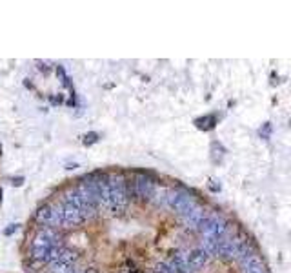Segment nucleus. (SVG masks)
Instances as JSON below:
<instances>
[{"mask_svg":"<svg viewBox=\"0 0 291 273\" xmlns=\"http://www.w3.org/2000/svg\"><path fill=\"white\" fill-rule=\"evenodd\" d=\"M213 122H215V117H204V118H199V120H197V126L204 128V130H209V128L213 126Z\"/></svg>","mask_w":291,"mask_h":273,"instance_id":"ddd939ff","label":"nucleus"},{"mask_svg":"<svg viewBox=\"0 0 291 273\" xmlns=\"http://www.w3.org/2000/svg\"><path fill=\"white\" fill-rule=\"evenodd\" d=\"M35 219L44 228H53L57 230L62 226V206H53V204H44L37 209Z\"/></svg>","mask_w":291,"mask_h":273,"instance_id":"423d86ee","label":"nucleus"},{"mask_svg":"<svg viewBox=\"0 0 291 273\" xmlns=\"http://www.w3.org/2000/svg\"><path fill=\"white\" fill-rule=\"evenodd\" d=\"M206 215H204V208L202 206H197L193 211H189L184 217V221H186V224L189 226V228H199L200 226V222H202V219H204Z\"/></svg>","mask_w":291,"mask_h":273,"instance_id":"1a4fd4ad","label":"nucleus"},{"mask_svg":"<svg viewBox=\"0 0 291 273\" xmlns=\"http://www.w3.org/2000/svg\"><path fill=\"white\" fill-rule=\"evenodd\" d=\"M108 188H109V209L113 213H122L130 204L131 188L126 175L111 173L108 175Z\"/></svg>","mask_w":291,"mask_h":273,"instance_id":"f257e3e1","label":"nucleus"},{"mask_svg":"<svg viewBox=\"0 0 291 273\" xmlns=\"http://www.w3.org/2000/svg\"><path fill=\"white\" fill-rule=\"evenodd\" d=\"M77 260V253L73 252V250H70V248H60V252H58V260L57 262H60V264H68V266H73V262Z\"/></svg>","mask_w":291,"mask_h":273,"instance_id":"9b49d317","label":"nucleus"},{"mask_svg":"<svg viewBox=\"0 0 291 273\" xmlns=\"http://www.w3.org/2000/svg\"><path fill=\"white\" fill-rule=\"evenodd\" d=\"M60 244V237H58L57 230L53 228H42L39 233L35 235L33 242H31V257L42 264H46V255L49 250Z\"/></svg>","mask_w":291,"mask_h":273,"instance_id":"f03ea898","label":"nucleus"},{"mask_svg":"<svg viewBox=\"0 0 291 273\" xmlns=\"http://www.w3.org/2000/svg\"><path fill=\"white\" fill-rule=\"evenodd\" d=\"M133 193L142 202H149L153 200L156 193V182L151 175L148 173H137L135 180H133Z\"/></svg>","mask_w":291,"mask_h":273,"instance_id":"39448f33","label":"nucleus"},{"mask_svg":"<svg viewBox=\"0 0 291 273\" xmlns=\"http://www.w3.org/2000/svg\"><path fill=\"white\" fill-rule=\"evenodd\" d=\"M13 184H17V186H20V184H22V178H17V180H13Z\"/></svg>","mask_w":291,"mask_h":273,"instance_id":"a211bd4d","label":"nucleus"},{"mask_svg":"<svg viewBox=\"0 0 291 273\" xmlns=\"http://www.w3.org/2000/svg\"><path fill=\"white\" fill-rule=\"evenodd\" d=\"M17 230H18V224H11V228H8V230H6V235H11L13 231H17Z\"/></svg>","mask_w":291,"mask_h":273,"instance_id":"f3484780","label":"nucleus"},{"mask_svg":"<svg viewBox=\"0 0 291 273\" xmlns=\"http://www.w3.org/2000/svg\"><path fill=\"white\" fill-rule=\"evenodd\" d=\"M155 273H175V269L170 266V262H158L155 266Z\"/></svg>","mask_w":291,"mask_h":273,"instance_id":"4468645a","label":"nucleus"},{"mask_svg":"<svg viewBox=\"0 0 291 273\" xmlns=\"http://www.w3.org/2000/svg\"><path fill=\"white\" fill-rule=\"evenodd\" d=\"M166 202L170 206L173 211L180 213L186 217L187 213L193 211V209L199 206V204L193 200V197L189 193H186L184 190H171L168 191V195H166Z\"/></svg>","mask_w":291,"mask_h":273,"instance_id":"20e7f679","label":"nucleus"},{"mask_svg":"<svg viewBox=\"0 0 291 273\" xmlns=\"http://www.w3.org/2000/svg\"><path fill=\"white\" fill-rule=\"evenodd\" d=\"M208 260H209V255L204 248H195L191 252H187V266H189L191 271L204 268V266L208 264Z\"/></svg>","mask_w":291,"mask_h":273,"instance_id":"6e6552de","label":"nucleus"},{"mask_svg":"<svg viewBox=\"0 0 291 273\" xmlns=\"http://www.w3.org/2000/svg\"><path fill=\"white\" fill-rule=\"evenodd\" d=\"M199 230L204 235V240H222L230 231V222L218 215H209L202 219Z\"/></svg>","mask_w":291,"mask_h":273,"instance_id":"7ed1b4c3","label":"nucleus"},{"mask_svg":"<svg viewBox=\"0 0 291 273\" xmlns=\"http://www.w3.org/2000/svg\"><path fill=\"white\" fill-rule=\"evenodd\" d=\"M84 221H87L80 209L73 208L71 204H62V226L64 228H73V226L82 224Z\"/></svg>","mask_w":291,"mask_h":273,"instance_id":"0eeeda50","label":"nucleus"},{"mask_svg":"<svg viewBox=\"0 0 291 273\" xmlns=\"http://www.w3.org/2000/svg\"><path fill=\"white\" fill-rule=\"evenodd\" d=\"M96 140H99V135H96V133H87L86 137H84V144H86V146H89V144H95Z\"/></svg>","mask_w":291,"mask_h":273,"instance_id":"2eb2a0df","label":"nucleus"},{"mask_svg":"<svg viewBox=\"0 0 291 273\" xmlns=\"http://www.w3.org/2000/svg\"><path fill=\"white\" fill-rule=\"evenodd\" d=\"M51 273H77V271L73 269V266L55 262V264H51Z\"/></svg>","mask_w":291,"mask_h":273,"instance_id":"f8f14e48","label":"nucleus"},{"mask_svg":"<svg viewBox=\"0 0 291 273\" xmlns=\"http://www.w3.org/2000/svg\"><path fill=\"white\" fill-rule=\"evenodd\" d=\"M270 130H271V126H270V122H268V124L264 126V131H261V137L268 139V137H270Z\"/></svg>","mask_w":291,"mask_h":273,"instance_id":"dca6fc26","label":"nucleus"},{"mask_svg":"<svg viewBox=\"0 0 291 273\" xmlns=\"http://www.w3.org/2000/svg\"><path fill=\"white\" fill-rule=\"evenodd\" d=\"M244 273H266L262 260L258 259V255H255L253 259H249L248 262H244Z\"/></svg>","mask_w":291,"mask_h":273,"instance_id":"9d476101","label":"nucleus"}]
</instances>
